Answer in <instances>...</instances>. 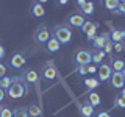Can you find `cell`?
<instances>
[{"instance_id": "19", "label": "cell", "mask_w": 125, "mask_h": 117, "mask_svg": "<svg viewBox=\"0 0 125 117\" xmlns=\"http://www.w3.org/2000/svg\"><path fill=\"white\" fill-rule=\"evenodd\" d=\"M27 109H28V116L30 117H42V109L39 108V105L31 103L30 106H27Z\"/></svg>"}, {"instance_id": "37", "label": "cell", "mask_w": 125, "mask_h": 117, "mask_svg": "<svg viewBox=\"0 0 125 117\" xmlns=\"http://www.w3.org/2000/svg\"><path fill=\"white\" fill-rule=\"evenodd\" d=\"M3 98H5V91L0 88V103H2V100H3Z\"/></svg>"}, {"instance_id": "15", "label": "cell", "mask_w": 125, "mask_h": 117, "mask_svg": "<svg viewBox=\"0 0 125 117\" xmlns=\"http://www.w3.org/2000/svg\"><path fill=\"white\" fill-rule=\"evenodd\" d=\"M78 111H80V116H81V117H92V116H94V108L88 103V101L81 105Z\"/></svg>"}, {"instance_id": "6", "label": "cell", "mask_w": 125, "mask_h": 117, "mask_svg": "<svg viewBox=\"0 0 125 117\" xmlns=\"http://www.w3.org/2000/svg\"><path fill=\"white\" fill-rule=\"evenodd\" d=\"M97 73H99V81H100V83H103V81H109V78H111V75H113L111 66L102 62V64L99 66V69H97Z\"/></svg>"}, {"instance_id": "36", "label": "cell", "mask_w": 125, "mask_h": 117, "mask_svg": "<svg viewBox=\"0 0 125 117\" xmlns=\"http://www.w3.org/2000/svg\"><path fill=\"white\" fill-rule=\"evenodd\" d=\"M5 55H6V52H5V47L0 44V59H3V58H5Z\"/></svg>"}, {"instance_id": "17", "label": "cell", "mask_w": 125, "mask_h": 117, "mask_svg": "<svg viewBox=\"0 0 125 117\" xmlns=\"http://www.w3.org/2000/svg\"><path fill=\"white\" fill-rule=\"evenodd\" d=\"M83 84L86 86V89H88V91H94L95 88H99V86H100V81H99V78L91 77V78H84Z\"/></svg>"}, {"instance_id": "34", "label": "cell", "mask_w": 125, "mask_h": 117, "mask_svg": "<svg viewBox=\"0 0 125 117\" xmlns=\"http://www.w3.org/2000/svg\"><path fill=\"white\" fill-rule=\"evenodd\" d=\"M6 77V66L3 62H0V78Z\"/></svg>"}, {"instance_id": "40", "label": "cell", "mask_w": 125, "mask_h": 117, "mask_svg": "<svg viewBox=\"0 0 125 117\" xmlns=\"http://www.w3.org/2000/svg\"><path fill=\"white\" fill-rule=\"evenodd\" d=\"M122 73H124V78H125V69H124V72H122Z\"/></svg>"}, {"instance_id": "35", "label": "cell", "mask_w": 125, "mask_h": 117, "mask_svg": "<svg viewBox=\"0 0 125 117\" xmlns=\"http://www.w3.org/2000/svg\"><path fill=\"white\" fill-rule=\"evenodd\" d=\"M97 117H111V114H109V111H100Z\"/></svg>"}, {"instance_id": "29", "label": "cell", "mask_w": 125, "mask_h": 117, "mask_svg": "<svg viewBox=\"0 0 125 117\" xmlns=\"http://www.w3.org/2000/svg\"><path fill=\"white\" fill-rule=\"evenodd\" d=\"M114 106H117V108H125V98H122V97L117 95L116 100H114Z\"/></svg>"}, {"instance_id": "21", "label": "cell", "mask_w": 125, "mask_h": 117, "mask_svg": "<svg viewBox=\"0 0 125 117\" xmlns=\"http://www.w3.org/2000/svg\"><path fill=\"white\" fill-rule=\"evenodd\" d=\"M111 66H113V69H114V72H124L125 61L120 59V58H114V59L111 61Z\"/></svg>"}, {"instance_id": "32", "label": "cell", "mask_w": 125, "mask_h": 117, "mask_svg": "<svg viewBox=\"0 0 125 117\" xmlns=\"http://www.w3.org/2000/svg\"><path fill=\"white\" fill-rule=\"evenodd\" d=\"M97 66H94V64H89L88 66V75H94V73H97Z\"/></svg>"}, {"instance_id": "24", "label": "cell", "mask_w": 125, "mask_h": 117, "mask_svg": "<svg viewBox=\"0 0 125 117\" xmlns=\"http://www.w3.org/2000/svg\"><path fill=\"white\" fill-rule=\"evenodd\" d=\"M97 28H99V23H94V25L91 27V28H89V31L88 33H86V36H88V41L89 42H92L94 39H95V36H97Z\"/></svg>"}, {"instance_id": "14", "label": "cell", "mask_w": 125, "mask_h": 117, "mask_svg": "<svg viewBox=\"0 0 125 117\" xmlns=\"http://www.w3.org/2000/svg\"><path fill=\"white\" fill-rule=\"evenodd\" d=\"M45 47H47V52H49V53H56L58 50L61 49V44L53 36H50V39H49V42L45 44Z\"/></svg>"}, {"instance_id": "5", "label": "cell", "mask_w": 125, "mask_h": 117, "mask_svg": "<svg viewBox=\"0 0 125 117\" xmlns=\"http://www.w3.org/2000/svg\"><path fill=\"white\" fill-rule=\"evenodd\" d=\"M50 36H52V34H50V31L45 25H39L38 30L34 31V41H36L38 44H47Z\"/></svg>"}, {"instance_id": "16", "label": "cell", "mask_w": 125, "mask_h": 117, "mask_svg": "<svg viewBox=\"0 0 125 117\" xmlns=\"http://www.w3.org/2000/svg\"><path fill=\"white\" fill-rule=\"evenodd\" d=\"M111 38V42L116 44V42H122L125 39V30H113V33L109 34Z\"/></svg>"}, {"instance_id": "39", "label": "cell", "mask_w": 125, "mask_h": 117, "mask_svg": "<svg viewBox=\"0 0 125 117\" xmlns=\"http://www.w3.org/2000/svg\"><path fill=\"white\" fill-rule=\"evenodd\" d=\"M66 3H67V0H60V2H58V5H66Z\"/></svg>"}, {"instance_id": "28", "label": "cell", "mask_w": 125, "mask_h": 117, "mask_svg": "<svg viewBox=\"0 0 125 117\" xmlns=\"http://www.w3.org/2000/svg\"><path fill=\"white\" fill-rule=\"evenodd\" d=\"M92 25H94V22H92V20H88V19H86V22L83 23V27H81V31H83V33L86 34V33L89 31V28H91Z\"/></svg>"}, {"instance_id": "26", "label": "cell", "mask_w": 125, "mask_h": 117, "mask_svg": "<svg viewBox=\"0 0 125 117\" xmlns=\"http://www.w3.org/2000/svg\"><path fill=\"white\" fill-rule=\"evenodd\" d=\"M0 117H13V111L8 106H0Z\"/></svg>"}, {"instance_id": "22", "label": "cell", "mask_w": 125, "mask_h": 117, "mask_svg": "<svg viewBox=\"0 0 125 117\" xmlns=\"http://www.w3.org/2000/svg\"><path fill=\"white\" fill-rule=\"evenodd\" d=\"M13 117H30L28 116V109L25 106H17L13 109Z\"/></svg>"}, {"instance_id": "18", "label": "cell", "mask_w": 125, "mask_h": 117, "mask_svg": "<svg viewBox=\"0 0 125 117\" xmlns=\"http://www.w3.org/2000/svg\"><path fill=\"white\" fill-rule=\"evenodd\" d=\"M105 53L103 50H92V64L94 66H100L102 64V61H103V58H105Z\"/></svg>"}, {"instance_id": "10", "label": "cell", "mask_w": 125, "mask_h": 117, "mask_svg": "<svg viewBox=\"0 0 125 117\" xmlns=\"http://www.w3.org/2000/svg\"><path fill=\"white\" fill-rule=\"evenodd\" d=\"M42 3L44 2H33L31 3V8H30V14L33 16V17H44L45 16V8L42 6Z\"/></svg>"}, {"instance_id": "12", "label": "cell", "mask_w": 125, "mask_h": 117, "mask_svg": "<svg viewBox=\"0 0 125 117\" xmlns=\"http://www.w3.org/2000/svg\"><path fill=\"white\" fill-rule=\"evenodd\" d=\"M77 6L81 10V13L84 16H92L94 14V3L92 2H86V0H80V2H77Z\"/></svg>"}, {"instance_id": "11", "label": "cell", "mask_w": 125, "mask_h": 117, "mask_svg": "<svg viewBox=\"0 0 125 117\" xmlns=\"http://www.w3.org/2000/svg\"><path fill=\"white\" fill-rule=\"evenodd\" d=\"M42 77H44L47 81H53L55 78H56V69H55V66L52 62H47L44 66V69H42Z\"/></svg>"}, {"instance_id": "8", "label": "cell", "mask_w": 125, "mask_h": 117, "mask_svg": "<svg viewBox=\"0 0 125 117\" xmlns=\"http://www.w3.org/2000/svg\"><path fill=\"white\" fill-rule=\"evenodd\" d=\"M25 62H27V58H25L23 53H14L13 56H11V59H10V67L22 69L23 66H25Z\"/></svg>"}, {"instance_id": "38", "label": "cell", "mask_w": 125, "mask_h": 117, "mask_svg": "<svg viewBox=\"0 0 125 117\" xmlns=\"http://www.w3.org/2000/svg\"><path fill=\"white\" fill-rule=\"evenodd\" d=\"M119 97H122V98H125V88H124V89H120V94H119Z\"/></svg>"}, {"instance_id": "9", "label": "cell", "mask_w": 125, "mask_h": 117, "mask_svg": "<svg viewBox=\"0 0 125 117\" xmlns=\"http://www.w3.org/2000/svg\"><path fill=\"white\" fill-rule=\"evenodd\" d=\"M109 33H102V34H97L95 39L92 41V49L94 50H103L105 44L109 41Z\"/></svg>"}, {"instance_id": "30", "label": "cell", "mask_w": 125, "mask_h": 117, "mask_svg": "<svg viewBox=\"0 0 125 117\" xmlns=\"http://www.w3.org/2000/svg\"><path fill=\"white\" fill-rule=\"evenodd\" d=\"M103 52H105V53H108V55H111V52H113V42H111V39H109L106 44H105Z\"/></svg>"}, {"instance_id": "7", "label": "cell", "mask_w": 125, "mask_h": 117, "mask_svg": "<svg viewBox=\"0 0 125 117\" xmlns=\"http://www.w3.org/2000/svg\"><path fill=\"white\" fill-rule=\"evenodd\" d=\"M109 83L114 89H124L125 88V78L122 72H113L111 78H109Z\"/></svg>"}, {"instance_id": "13", "label": "cell", "mask_w": 125, "mask_h": 117, "mask_svg": "<svg viewBox=\"0 0 125 117\" xmlns=\"http://www.w3.org/2000/svg\"><path fill=\"white\" fill-rule=\"evenodd\" d=\"M22 77H23V80H25L27 83H31V84H34V83L39 81V73L34 69H27L25 72L22 73Z\"/></svg>"}, {"instance_id": "3", "label": "cell", "mask_w": 125, "mask_h": 117, "mask_svg": "<svg viewBox=\"0 0 125 117\" xmlns=\"http://www.w3.org/2000/svg\"><path fill=\"white\" fill-rule=\"evenodd\" d=\"M73 59H75L77 66H89V64H92V52L91 50L80 49V50H77Z\"/></svg>"}, {"instance_id": "23", "label": "cell", "mask_w": 125, "mask_h": 117, "mask_svg": "<svg viewBox=\"0 0 125 117\" xmlns=\"http://www.w3.org/2000/svg\"><path fill=\"white\" fill-rule=\"evenodd\" d=\"M120 2H117V0H106V2H103L105 8H106L108 11H111V13H114V11L117 10V6H119Z\"/></svg>"}, {"instance_id": "20", "label": "cell", "mask_w": 125, "mask_h": 117, "mask_svg": "<svg viewBox=\"0 0 125 117\" xmlns=\"http://www.w3.org/2000/svg\"><path fill=\"white\" fill-rule=\"evenodd\" d=\"M88 103L91 105L92 108H95V106H100V103H102V98H100V95L97 92H91L88 95Z\"/></svg>"}, {"instance_id": "2", "label": "cell", "mask_w": 125, "mask_h": 117, "mask_svg": "<svg viewBox=\"0 0 125 117\" xmlns=\"http://www.w3.org/2000/svg\"><path fill=\"white\" fill-rule=\"evenodd\" d=\"M52 36L56 39L61 45H64V44H69V42L72 41V30H70V27H67V25H56L52 31Z\"/></svg>"}, {"instance_id": "27", "label": "cell", "mask_w": 125, "mask_h": 117, "mask_svg": "<svg viewBox=\"0 0 125 117\" xmlns=\"http://www.w3.org/2000/svg\"><path fill=\"white\" fill-rule=\"evenodd\" d=\"M75 72L78 73V77H86L88 75V66H78Z\"/></svg>"}, {"instance_id": "31", "label": "cell", "mask_w": 125, "mask_h": 117, "mask_svg": "<svg viewBox=\"0 0 125 117\" xmlns=\"http://www.w3.org/2000/svg\"><path fill=\"white\" fill-rule=\"evenodd\" d=\"M114 14H125V2H120L117 10L114 11Z\"/></svg>"}, {"instance_id": "33", "label": "cell", "mask_w": 125, "mask_h": 117, "mask_svg": "<svg viewBox=\"0 0 125 117\" xmlns=\"http://www.w3.org/2000/svg\"><path fill=\"white\" fill-rule=\"evenodd\" d=\"M113 47H114V50L117 53H120L124 50V42H116V44H113Z\"/></svg>"}, {"instance_id": "1", "label": "cell", "mask_w": 125, "mask_h": 117, "mask_svg": "<svg viewBox=\"0 0 125 117\" xmlns=\"http://www.w3.org/2000/svg\"><path fill=\"white\" fill-rule=\"evenodd\" d=\"M6 92H8V95H10L11 98H21V97L27 95V94L30 92V89H28L27 81L23 80V77L17 75V77L11 78V86H10V89H8Z\"/></svg>"}, {"instance_id": "4", "label": "cell", "mask_w": 125, "mask_h": 117, "mask_svg": "<svg viewBox=\"0 0 125 117\" xmlns=\"http://www.w3.org/2000/svg\"><path fill=\"white\" fill-rule=\"evenodd\" d=\"M66 20H67V27H73V28H80L81 30L83 23L86 22V17L83 14H80V13H70Z\"/></svg>"}, {"instance_id": "25", "label": "cell", "mask_w": 125, "mask_h": 117, "mask_svg": "<svg viewBox=\"0 0 125 117\" xmlns=\"http://www.w3.org/2000/svg\"><path fill=\"white\" fill-rule=\"evenodd\" d=\"M11 86V77H3L2 80H0V88L3 89V91H8Z\"/></svg>"}]
</instances>
